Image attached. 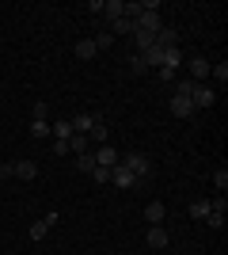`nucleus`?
Listing matches in <instances>:
<instances>
[{
    "mask_svg": "<svg viewBox=\"0 0 228 255\" xmlns=\"http://www.w3.org/2000/svg\"><path fill=\"white\" fill-rule=\"evenodd\" d=\"M50 137H54V141H73V122H69V118L50 122Z\"/></svg>",
    "mask_w": 228,
    "mask_h": 255,
    "instance_id": "12",
    "label": "nucleus"
},
{
    "mask_svg": "<svg viewBox=\"0 0 228 255\" xmlns=\"http://www.w3.org/2000/svg\"><path fill=\"white\" fill-rule=\"evenodd\" d=\"M91 179H95L99 187H103V183H110V168H99V164H95V171H91Z\"/></svg>",
    "mask_w": 228,
    "mask_h": 255,
    "instance_id": "31",
    "label": "nucleus"
},
{
    "mask_svg": "<svg viewBox=\"0 0 228 255\" xmlns=\"http://www.w3.org/2000/svg\"><path fill=\"white\" fill-rule=\"evenodd\" d=\"M190 103H194L198 111H202V107H213V103H217V88H213V84H198V92H194Z\"/></svg>",
    "mask_w": 228,
    "mask_h": 255,
    "instance_id": "9",
    "label": "nucleus"
},
{
    "mask_svg": "<svg viewBox=\"0 0 228 255\" xmlns=\"http://www.w3.org/2000/svg\"><path fill=\"white\" fill-rule=\"evenodd\" d=\"M31 137H50V122H38V118H31Z\"/></svg>",
    "mask_w": 228,
    "mask_h": 255,
    "instance_id": "27",
    "label": "nucleus"
},
{
    "mask_svg": "<svg viewBox=\"0 0 228 255\" xmlns=\"http://www.w3.org/2000/svg\"><path fill=\"white\" fill-rule=\"evenodd\" d=\"M156 46H160V50H175V46H179V31H171V27H163V31L156 34Z\"/></svg>",
    "mask_w": 228,
    "mask_h": 255,
    "instance_id": "17",
    "label": "nucleus"
},
{
    "mask_svg": "<svg viewBox=\"0 0 228 255\" xmlns=\"http://www.w3.org/2000/svg\"><path fill=\"white\" fill-rule=\"evenodd\" d=\"M209 76H213V80H217L221 88L228 84V61H221V65H209Z\"/></svg>",
    "mask_w": 228,
    "mask_h": 255,
    "instance_id": "23",
    "label": "nucleus"
},
{
    "mask_svg": "<svg viewBox=\"0 0 228 255\" xmlns=\"http://www.w3.org/2000/svg\"><path fill=\"white\" fill-rule=\"evenodd\" d=\"M107 46H114V34H110V31H99L95 34V50H107Z\"/></svg>",
    "mask_w": 228,
    "mask_h": 255,
    "instance_id": "29",
    "label": "nucleus"
},
{
    "mask_svg": "<svg viewBox=\"0 0 228 255\" xmlns=\"http://www.w3.org/2000/svg\"><path fill=\"white\" fill-rule=\"evenodd\" d=\"M31 115L38 118V122H50V103H34V107H31Z\"/></svg>",
    "mask_w": 228,
    "mask_h": 255,
    "instance_id": "28",
    "label": "nucleus"
},
{
    "mask_svg": "<svg viewBox=\"0 0 228 255\" xmlns=\"http://www.w3.org/2000/svg\"><path fill=\"white\" fill-rule=\"evenodd\" d=\"M73 53H76V57H80V61H91V57H95V38H80V42H76L73 46Z\"/></svg>",
    "mask_w": 228,
    "mask_h": 255,
    "instance_id": "15",
    "label": "nucleus"
},
{
    "mask_svg": "<svg viewBox=\"0 0 228 255\" xmlns=\"http://www.w3.org/2000/svg\"><path fill=\"white\" fill-rule=\"evenodd\" d=\"M91 156H95V164H99V168H114V164H118V149H114V145H110V141H107V145H99V149L95 152H91Z\"/></svg>",
    "mask_w": 228,
    "mask_h": 255,
    "instance_id": "4",
    "label": "nucleus"
},
{
    "mask_svg": "<svg viewBox=\"0 0 228 255\" xmlns=\"http://www.w3.org/2000/svg\"><path fill=\"white\" fill-rule=\"evenodd\" d=\"M15 179L34 183L38 179V164H34V160H15Z\"/></svg>",
    "mask_w": 228,
    "mask_h": 255,
    "instance_id": "11",
    "label": "nucleus"
},
{
    "mask_svg": "<svg viewBox=\"0 0 228 255\" xmlns=\"http://www.w3.org/2000/svg\"><path fill=\"white\" fill-rule=\"evenodd\" d=\"M54 156H69V141H54Z\"/></svg>",
    "mask_w": 228,
    "mask_h": 255,
    "instance_id": "32",
    "label": "nucleus"
},
{
    "mask_svg": "<svg viewBox=\"0 0 228 255\" xmlns=\"http://www.w3.org/2000/svg\"><path fill=\"white\" fill-rule=\"evenodd\" d=\"M202 225H209V229H221V225H225V213H217V210H209V217Z\"/></svg>",
    "mask_w": 228,
    "mask_h": 255,
    "instance_id": "30",
    "label": "nucleus"
},
{
    "mask_svg": "<svg viewBox=\"0 0 228 255\" xmlns=\"http://www.w3.org/2000/svg\"><path fill=\"white\" fill-rule=\"evenodd\" d=\"M145 73H149L145 57H141V53H133V57H130V76H145Z\"/></svg>",
    "mask_w": 228,
    "mask_h": 255,
    "instance_id": "25",
    "label": "nucleus"
},
{
    "mask_svg": "<svg viewBox=\"0 0 228 255\" xmlns=\"http://www.w3.org/2000/svg\"><path fill=\"white\" fill-rule=\"evenodd\" d=\"M76 171H84V175H91V171H95V156H91V152H84V156H76Z\"/></svg>",
    "mask_w": 228,
    "mask_h": 255,
    "instance_id": "24",
    "label": "nucleus"
},
{
    "mask_svg": "<svg viewBox=\"0 0 228 255\" xmlns=\"http://www.w3.org/2000/svg\"><path fill=\"white\" fill-rule=\"evenodd\" d=\"M103 15H107L110 23L122 19V15H126V0H103Z\"/></svg>",
    "mask_w": 228,
    "mask_h": 255,
    "instance_id": "16",
    "label": "nucleus"
},
{
    "mask_svg": "<svg viewBox=\"0 0 228 255\" xmlns=\"http://www.w3.org/2000/svg\"><path fill=\"white\" fill-rule=\"evenodd\" d=\"M15 175V164H0V179H11Z\"/></svg>",
    "mask_w": 228,
    "mask_h": 255,
    "instance_id": "33",
    "label": "nucleus"
},
{
    "mask_svg": "<svg viewBox=\"0 0 228 255\" xmlns=\"http://www.w3.org/2000/svg\"><path fill=\"white\" fill-rule=\"evenodd\" d=\"M198 84L190 80V76H175V96H186V99H194Z\"/></svg>",
    "mask_w": 228,
    "mask_h": 255,
    "instance_id": "18",
    "label": "nucleus"
},
{
    "mask_svg": "<svg viewBox=\"0 0 228 255\" xmlns=\"http://www.w3.org/2000/svg\"><path fill=\"white\" fill-rule=\"evenodd\" d=\"M145 240H149V248H156V252H163V248L171 244V236H167L163 225H149V236H145Z\"/></svg>",
    "mask_w": 228,
    "mask_h": 255,
    "instance_id": "7",
    "label": "nucleus"
},
{
    "mask_svg": "<svg viewBox=\"0 0 228 255\" xmlns=\"http://www.w3.org/2000/svg\"><path fill=\"white\" fill-rule=\"evenodd\" d=\"M213 187H217V191H221V194H225V191H228V168H225V164H221V168H217V171H213Z\"/></svg>",
    "mask_w": 228,
    "mask_h": 255,
    "instance_id": "26",
    "label": "nucleus"
},
{
    "mask_svg": "<svg viewBox=\"0 0 228 255\" xmlns=\"http://www.w3.org/2000/svg\"><path fill=\"white\" fill-rule=\"evenodd\" d=\"M141 57H145V65H149V69H160V65H163V50H160L156 42H152L149 50L141 53Z\"/></svg>",
    "mask_w": 228,
    "mask_h": 255,
    "instance_id": "19",
    "label": "nucleus"
},
{
    "mask_svg": "<svg viewBox=\"0 0 228 255\" xmlns=\"http://www.w3.org/2000/svg\"><path fill=\"white\" fill-rule=\"evenodd\" d=\"M167 111H171L175 118H190V115H194V111H198V107L190 103V99H186V96H171V99H167Z\"/></svg>",
    "mask_w": 228,
    "mask_h": 255,
    "instance_id": "5",
    "label": "nucleus"
},
{
    "mask_svg": "<svg viewBox=\"0 0 228 255\" xmlns=\"http://www.w3.org/2000/svg\"><path fill=\"white\" fill-rule=\"evenodd\" d=\"M186 69H190V80H194V84H206V80H209V61H206V57H190Z\"/></svg>",
    "mask_w": 228,
    "mask_h": 255,
    "instance_id": "6",
    "label": "nucleus"
},
{
    "mask_svg": "<svg viewBox=\"0 0 228 255\" xmlns=\"http://www.w3.org/2000/svg\"><path fill=\"white\" fill-rule=\"evenodd\" d=\"M130 38H133V46H137V53H145V50H149L152 42H156V34L141 31V27H137V23H133V34H130Z\"/></svg>",
    "mask_w": 228,
    "mask_h": 255,
    "instance_id": "14",
    "label": "nucleus"
},
{
    "mask_svg": "<svg viewBox=\"0 0 228 255\" xmlns=\"http://www.w3.org/2000/svg\"><path fill=\"white\" fill-rule=\"evenodd\" d=\"M69 122H73V133H84V137H87V133L95 129V122H103V118H95L91 111H80V115H73Z\"/></svg>",
    "mask_w": 228,
    "mask_h": 255,
    "instance_id": "3",
    "label": "nucleus"
},
{
    "mask_svg": "<svg viewBox=\"0 0 228 255\" xmlns=\"http://www.w3.org/2000/svg\"><path fill=\"white\" fill-rule=\"evenodd\" d=\"M57 217H61V213H57V210H50V213L42 217V221H34V225H31V240H42V236L50 233V225H57Z\"/></svg>",
    "mask_w": 228,
    "mask_h": 255,
    "instance_id": "10",
    "label": "nucleus"
},
{
    "mask_svg": "<svg viewBox=\"0 0 228 255\" xmlns=\"http://www.w3.org/2000/svg\"><path fill=\"white\" fill-rule=\"evenodd\" d=\"M110 183H114L118 191H130V187H137V175H133L126 164H114V168H110Z\"/></svg>",
    "mask_w": 228,
    "mask_h": 255,
    "instance_id": "2",
    "label": "nucleus"
},
{
    "mask_svg": "<svg viewBox=\"0 0 228 255\" xmlns=\"http://www.w3.org/2000/svg\"><path fill=\"white\" fill-rule=\"evenodd\" d=\"M110 34H114V38H118V34H133V19H126V15L114 19V23H110Z\"/></svg>",
    "mask_w": 228,
    "mask_h": 255,
    "instance_id": "22",
    "label": "nucleus"
},
{
    "mask_svg": "<svg viewBox=\"0 0 228 255\" xmlns=\"http://www.w3.org/2000/svg\"><path fill=\"white\" fill-rule=\"evenodd\" d=\"M137 27H141V31H149V34H160L163 31V23H160V11H141V15H137Z\"/></svg>",
    "mask_w": 228,
    "mask_h": 255,
    "instance_id": "8",
    "label": "nucleus"
},
{
    "mask_svg": "<svg viewBox=\"0 0 228 255\" xmlns=\"http://www.w3.org/2000/svg\"><path fill=\"white\" fill-rule=\"evenodd\" d=\"M69 149H73L76 156H84V152H91V141H87L84 133H73V141H69Z\"/></svg>",
    "mask_w": 228,
    "mask_h": 255,
    "instance_id": "20",
    "label": "nucleus"
},
{
    "mask_svg": "<svg viewBox=\"0 0 228 255\" xmlns=\"http://www.w3.org/2000/svg\"><path fill=\"white\" fill-rule=\"evenodd\" d=\"M190 217H194V221H206V217H209V198H198V202H190Z\"/></svg>",
    "mask_w": 228,
    "mask_h": 255,
    "instance_id": "21",
    "label": "nucleus"
},
{
    "mask_svg": "<svg viewBox=\"0 0 228 255\" xmlns=\"http://www.w3.org/2000/svg\"><path fill=\"white\" fill-rule=\"evenodd\" d=\"M163 217H167V206H163L160 198L145 206V221H149V225H163Z\"/></svg>",
    "mask_w": 228,
    "mask_h": 255,
    "instance_id": "13",
    "label": "nucleus"
},
{
    "mask_svg": "<svg viewBox=\"0 0 228 255\" xmlns=\"http://www.w3.org/2000/svg\"><path fill=\"white\" fill-rule=\"evenodd\" d=\"M118 164H126V168L137 175V187H145V183H152V164H149V156L145 152H130L126 160H118Z\"/></svg>",
    "mask_w": 228,
    "mask_h": 255,
    "instance_id": "1",
    "label": "nucleus"
}]
</instances>
